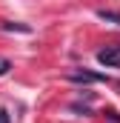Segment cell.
Segmentation results:
<instances>
[{
	"label": "cell",
	"instance_id": "4",
	"mask_svg": "<svg viewBox=\"0 0 120 123\" xmlns=\"http://www.w3.org/2000/svg\"><path fill=\"white\" fill-rule=\"evenodd\" d=\"M3 29L6 31H23V34H29V26H26V23H3Z\"/></svg>",
	"mask_w": 120,
	"mask_h": 123
},
{
	"label": "cell",
	"instance_id": "1",
	"mask_svg": "<svg viewBox=\"0 0 120 123\" xmlns=\"http://www.w3.org/2000/svg\"><path fill=\"white\" fill-rule=\"evenodd\" d=\"M97 60L103 63V66L120 69V46H109V49H100V52H97Z\"/></svg>",
	"mask_w": 120,
	"mask_h": 123
},
{
	"label": "cell",
	"instance_id": "3",
	"mask_svg": "<svg viewBox=\"0 0 120 123\" xmlns=\"http://www.w3.org/2000/svg\"><path fill=\"white\" fill-rule=\"evenodd\" d=\"M97 17H100V20H106V23H114V26H120V12H109V9H100V12H97Z\"/></svg>",
	"mask_w": 120,
	"mask_h": 123
},
{
	"label": "cell",
	"instance_id": "5",
	"mask_svg": "<svg viewBox=\"0 0 120 123\" xmlns=\"http://www.w3.org/2000/svg\"><path fill=\"white\" fill-rule=\"evenodd\" d=\"M106 117H109V120H112V123H120V115H117V112H112V109L106 112Z\"/></svg>",
	"mask_w": 120,
	"mask_h": 123
},
{
	"label": "cell",
	"instance_id": "6",
	"mask_svg": "<svg viewBox=\"0 0 120 123\" xmlns=\"http://www.w3.org/2000/svg\"><path fill=\"white\" fill-rule=\"evenodd\" d=\"M0 123H9V112L6 109H0Z\"/></svg>",
	"mask_w": 120,
	"mask_h": 123
},
{
	"label": "cell",
	"instance_id": "2",
	"mask_svg": "<svg viewBox=\"0 0 120 123\" xmlns=\"http://www.w3.org/2000/svg\"><path fill=\"white\" fill-rule=\"evenodd\" d=\"M69 80L72 83H103V74H94V72H72Z\"/></svg>",
	"mask_w": 120,
	"mask_h": 123
}]
</instances>
